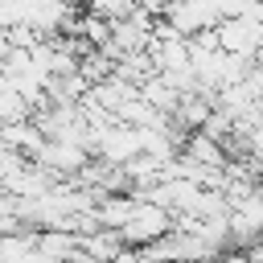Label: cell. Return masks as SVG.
I'll return each instance as SVG.
<instances>
[{
    "label": "cell",
    "mask_w": 263,
    "mask_h": 263,
    "mask_svg": "<svg viewBox=\"0 0 263 263\" xmlns=\"http://www.w3.org/2000/svg\"><path fill=\"white\" fill-rule=\"evenodd\" d=\"M218 33V49L222 53H234V58H255L263 49V25H251L247 16H230V21H218L214 25Z\"/></svg>",
    "instance_id": "obj_1"
},
{
    "label": "cell",
    "mask_w": 263,
    "mask_h": 263,
    "mask_svg": "<svg viewBox=\"0 0 263 263\" xmlns=\"http://www.w3.org/2000/svg\"><path fill=\"white\" fill-rule=\"evenodd\" d=\"M160 21L173 25L181 37H193V33H201V29H214L222 16H218V8H214L210 0H173V4L160 12Z\"/></svg>",
    "instance_id": "obj_2"
},
{
    "label": "cell",
    "mask_w": 263,
    "mask_h": 263,
    "mask_svg": "<svg viewBox=\"0 0 263 263\" xmlns=\"http://www.w3.org/2000/svg\"><path fill=\"white\" fill-rule=\"evenodd\" d=\"M33 160H37V168H45V173L58 181V177H74L90 156H86V148H78V144H70V140H45Z\"/></svg>",
    "instance_id": "obj_3"
},
{
    "label": "cell",
    "mask_w": 263,
    "mask_h": 263,
    "mask_svg": "<svg viewBox=\"0 0 263 263\" xmlns=\"http://www.w3.org/2000/svg\"><path fill=\"white\" fill-rule=\"evenodd\" d=\"M185 144V156L193 160V164H201V168H214V173H222L226 164H230V156L222 152V144H214L210 136H201V132H193L189 140H181Z\"/></svg>",
    "instance_id": "obj_4"
},
{
    "label": "cell",
    "mask_w": 263,
    "mask_h": 263,
    "mask_svg": "<svg viewBox=\"0 0 263 263\" xmlns=\"http://www.w3.org/2000/svg\"><path fill=\"white\" fill-rule=\"evenodd\" d=\"M0 144L16 148L25 160H33V156H37V148L45 144V136L37 132V123H33V119H25V123H8V127H0Z\"/></svg>",
    "instance_id": "obj_5"
},
{
    "label": "cell",
    "mask_w": 263,
    "mask_h": 263,
    "mask_svg": "<svg viewBox=\"0 0 263 263\" xmlns=\"http://www.w3.org/2000/svg\"><path fill=\"white\" fill-rule=\"evenodd\" d=\"M33 111H29V103L12 90V86H4L0 82V127H8V123H25Z\"/></svg>",
    "instance_id": "obj_6"
},
{
    "label": "cell",
    "mask_w": 263,
    "mask_h": 263,
    "mask_svg": "<svg viewBox=\"0 0 263 263\" xmlns=\"http://www.w3.org/2000/svg\"><path fill=\"white\" fill-rule=\"evenodd\" d=\"M132 8H136V0H86V8H82V12H90V16L107 21V25H115V21L132 16Z\"/></svg>",
    "instance_id": "obj_7"
},
{
    "label": "cell",
    "mask_w": 263,
    "mask_h": 263,
    "mask_svg": "<svg viewBox=\"0 0 263 263\" xmlns=\"http://www.w3.org/2000/svg\"><path fill=\"white\" fill-rule=\"evenodd\" d=\"M25 164H29V160H25V156H21L16 148L0 144V181H8V177H12L16 168H25Z\"/></svg>",
    "instance_id": "obj_8"
}]
</instances>
